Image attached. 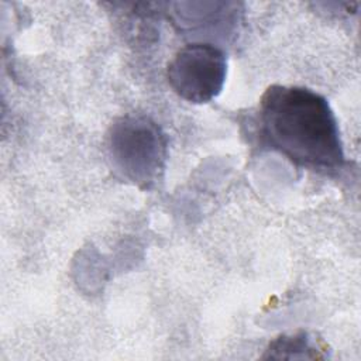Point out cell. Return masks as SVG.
Listing matches in <instances>:
<instances>
[{"label":"cell","mask_w":361,"mask_h":361,"mask_svg":"<svg viewBox=\"0 0 361 361\" xmlns=\"http://www.w3.org/2000/svg\"><path fill=\"white\" fill-rule=\"evenodd\" d=\"M259 142L306 169L333 173L345 165L336 116L327 99L302 86H269L255 117Z\"/></svg>","instance_id":"cell-1"},{"label":"cell","mask_w":361,"mask_h":361,"mask_svg":"<svg viewBox=\"0 0 361 361\" xmlns=\"http://www.w3.org/2000/svg\"><path fill=\"white\" fill-rule=\"evenodd\" d=\"M104 151L110 169L120 180L149 190L164 176L168 140L149 117L126 114L110 124Z\"/></svg>","instance_id":"cell-2"},{"label":"cell","mask_w":361,"mask_h":361,"mask_svg":"<svg viewBox=\"0 0 361 361\" xmlns=\"http://www.w3.org/2000/svg\"><path fill=\"white\" fill-rule=\"evenodd\" d=\"M227 76V58L212 42H190L182 47L166 68L172 90L183 100L202 104L220 94Z\"/></svg>","instance_id":"cell-3"},{"label":"cell","mask_w":361,"mask_h":361,"mask_svg":"<svg viewBox=\"0 0 361 361\" xmlns=\"http://www.w3.org/2000/svg\"><path fill=\"white\" fill-rule=\"evenodd\" d=\"M317 347H314L309 336L303 331L279 336L269 343L262 358H320L323 357Z\"/></svg>","instance_id":"cell-4"}]
</instances>
